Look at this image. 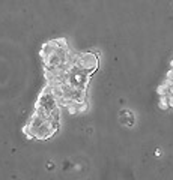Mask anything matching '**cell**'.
I'll return each instance as SVG.
<instances>
[{"label":"cell","mask_w":173,"mask_h":180,"mask_svg":"<svg viewBox=\"0 0 173 180\" xmlns=\"http://www.w3.org/2000/svg\"><path fill=\"white\" fill-rule=\"evenodd\" d=\"M159 95H161L163 102H166L170 108H173V62L163 86L159 87Z\"/></svg>","instance_id":"obj_1"}]
</instances>
